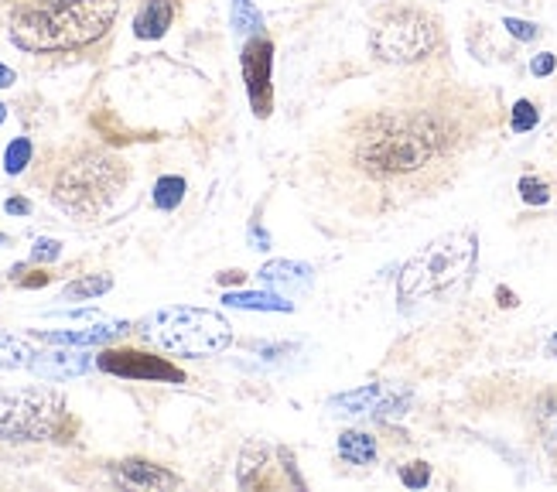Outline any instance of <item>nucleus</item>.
Listing matches in <instances>:
<instances>
[{
    "label": "nucleus",
    "instance_id": "72a5a7b5",
    "mask_svg": "<svg viewBox=\"0 0 557 492\" xmlns=\"http://www.w3.org/2000/svg\"><path fill=\"white\" fill-rule=\"evenodd\" d=\"M17 82V76L7 69V65H0V90H7V86H14Z\"/></svg>",
    "mask_w": 557,
    "mask_h": 492
},
{
    "label": "nucleus",
    "instance_id": "f257e3e1",
    "mask_svg": "<svg viewBox=\"0 0 557 492\" xmlns=\"http://www.w3.org/2000/svg\"><path fill=\"white\" fill-rule=\"evenodd\" d=\"M493 123V96L462 82H418L349 120L345 157L387 192H431Z\"/></svg>",
    "mask_w": 557,
    "mask_h": 492
},
{
    "label": "nucleus",
    "instance_id": "f704fd0d",
    "mask_svg": "<svg viewBox=\"0 0 557 492\" xmlns=\"http://www.w3.org/2000/svg\"><path fill=\"white\" fill-rule=\"evenodd\" d=\"M496 298H499V305H503V308H513V305H516L513 291H506V288H499V291H496Z\"/></svg>",
    "mask_w": 557,
    "mask_h": 492
},
{
    "label": "nucleus",
    "instance_id": "9d476101",
    "mask_svg": "<svg viewBox=\"0 0 557 492\" xmlns=\"http://www.w3.org/2000/svg\"><path fill=\"white\" fill-rule=\"evenodd\" d=\"M117 478L124 482V486H134V489H175V486H182V478L168 472V468H161L155 461H144V459H127L117 465Z\"/></svg>",
    "mask_w": 557,
    "mask_h": 492
},
{
    "label": "nucleus",
    "instance_id": "473e14b6",
    "mask_svg": "<svg viewBox=\"0 0 557 492\" xmlns=\"http://www.w3.org/2000/svg\"><path fill=\"white\" fill-rule=\"evenodd\" d=\"M216 280L222 284V288H230V284H243V280H247V274H243V270H222Z\"/></svg>",
    "mask_w": 557,
    "mask_h": 492
},
{
    "label": "nucleus",
    "instance_id": "cd10ccee",
    "mask_svg": "<svg viewBox=\"0 0 557 492\" xmlns=\"http://www.w3.org/2000/svg\"><path fill=\"white\" fill-rule=\"evenodd\" d=\"M503 24H506V31H510L513 38H520V42H537V38H541V28L530 24V21H520V17H506Z\"/></svg>",
    "mask_w": 557,
    "mask_h": 492
},
{
    "label": "nucleus",
    "instance_id": "a878e982",
    "mask_svg": "<svg viewBox=\"0 0 557 492\" xmlns=\"http://www.w3.org/2000/svg\"><path fill=\"white\" fill-rule=\"evenodd\" d=\"M516 134H526V130H533L537 127V107L530 103V99H520L516 107H513V123H510Z\"/></svg>",
    "mask_w": 557,
    "mask_h": 492
},
{
    "label": "nucleus",
    "instance_id": "39448f33",
    "mask_svg": "<svg viewBox=\"0 0 557 492\" xmlns=\"http://www.w3.org/2000/svg\"><path fill=\"white\" fill-rule=\"evenodd\" d=\"M130 171L117 154L103 147H82L65 161L55 184H52V199L59 209L69 215H99L109 202L120 195Z\"/></svg>",
    "mask_w": 557,
    "mask_h": 492
},
{
    "label": "nucleus",
    "instance_id": "c9c22d12",
    "mask_svg": "<svg viewBox=\"0 0 557 492\" xmlns=\"http://www.w3.org/2000/svg\"><path fill=\"white\" fill-rule=\"evenodd\" d=\"M547 353H551V355H554V359H557V336L551 338V342H547Z\"/></svg>",
    "mask_w": 557,
    "mask_h": 492
},
{
    "label": "nucleus",
    "instance_id": "5701e85b",
    "mask_svg": "<svg viewBox=\"0 0 557 492\" xmlns=\"http://www.w3.org/2000/svg\"><path fill=\"white\" fill-rule=\"evenodd\" d=\"M232 28L236 31H257L260 28V14H257L253 0H232Z\"/></svg>",
    "mask_w": 557,
    "mask_h": 492
},
{
    "label": "nucleus",
    "instance_id": "f8f14e48",
    "mask_svg": "<svg viewBox=\"0 0 557 492\" xmlns=\"http://www.w3.org/2000/svg\"><path fill=\"white\" fill-rule=\"evenodd\" d=\"M124 332H130L127 322H107L96 325V328H65V332H38L42 342H52V345H103V342H113Z\"/></svg>",
    "mask_w": 557,
    "mask_h": 492
},
{
    "label": "nucleus",
    "instance_id": "393cba45",
    "mask_svg": "<svg viewBox=\"0 0 557 492\" xmlns=\"http://www.w3.org/2000/svg\"><path fill=\"white\" fill-rule=\"evenodd\" d=\"M401 482L407 489H424L431 482V465L428 461H411L401 468Z\"/></svg>",
    "mask_w": 557,
    "mask_h": 492
},
{
    "label": "nucleus",
    "instance_id": "0eeeda50",
    "mask_svg": "<svg viewBox=\"0 0 557 492\" xmlns=\"http://www.w3.org/2000/svg\"><path fill=\"white\" fill-rule=\"evenodd\" d=\"M65 397L52 386H21L0 393V441H65Z\"/></svg>",
    "mask_w": 557,
    "mask_h": 492
},
{
    "label": "nucleus",
    "instance_id": "4468645a",
    "mask_svg": "<svg viewBox=\"0 0 557 492\" xmlns=\"http://www.w3.org/2000/svg\"><path fill=\"white\" fill-rule=\"evenodd\" d=\"M260 280L263 284H270V288H278V291H284V294H295V291H305V288L311 284V267L308 263L274 260L260 270Z\"/></svg>",
    "mask_w": 557,
    "mask_h": 492
},
{
    "label": "nucleus",
    "instance_id": "412c9836",
    "mask_svg": "<svg viewBox=\"0 0 557 492\" xmlns=\"http://www.w3.org/2000/svg\"><path fill=\"white\" fill-rule=\"evenodd\" d=\"M376 400H380V386L370 383L363 386V390H353V393L332 397V407H345V414H363V411H373Z\"/></svg>",
    "mask_w": 557,
    "mask_h": 492
},
{
    "label": "nucleus",
    "instance_id": "f3484780",
    "mask_svg": "<svg viewBox=\"0 0 557 492\" xmlns=\"http://www.w3.org/2000/svg\"><path fill=\"white\" fill-rule=\"evenodd\" d=\"M222 301L230 308H243V311H295V305H291L284 294L243 291V294H226Z\"/></svg>",
    "mask_w": 557,
    "mask_h": 492
},
{
    "label": "nucleus",
    "instance_id": "a211bd4d",
    "mask_svg": "<svg viewBox=\"0 0 557 492\" xmlns=\"http://www.w3.org/2000/svg\"><path fill=\"white\" fill-rule=\"evenodd\" d=\"M32 359H34V349L24 338H17L0 328V369H24L32 366Z\"/></svg>",
    "mask_w": 557,
    "mask_h": 492
},
{
    "label": "nucleus",
    "instance_id": "aec40b11",
    "mask_svg": "<svg viewBox=\"0 0 557 492\" xmlns=\"http://www.w3.org/2000/svg\"><path fill=\"white\" fill-rule=\"evenodd\" d=\"M185 199V178H178V175H165V178H157L155 184V205L161 213H175L178 205Z\"/></svg>",
    "mask_w": 557,
    "mask_h": 492
},
{
    "label": "nucleus",
    "instance_id": "2eb2a0df",
    "mask_svg": "<svg viewBox=\"0 0 557 492\" xmlns=\"http://www.w3.org/2000/svg\"><path fill=\"white\" fill-rule=\"evenodd\" d=\"M533 424H537V438H541L543 451L557 461V390H547L533 403Z\"/></svg>",
    "mask_w": 557,
    "mask_h": 492
},
{
    "label": "nucleus",
    "instance_id": "b1692460",
    "mask_svg": "<svg viewBox=\"0 0 557 492\" xmlns=\"http://www.w3.org/2000/svg\"><path fill=\"white\" fill-rule=\"evenodd\" d=\"M520 199H524L526 205H543V202L551 199V188H547V182H541V178L526 175V178H520Z\"/></svg>",
    "mask_w": 557,
    "mask_h": 492
},
{
    "label": "nucleus",
    "instance_id": "7c9ffc66",
    "mask_svg": "<svg viewBox=\"0 0 557 492\" xmlns=\"http://www.w3.org/2000/svg\"><path fill=\"white\" fill-rule=\"evenodd\" d=\"M250 246H253V250H267V246H270V236H267L257 222L250 226Z\"/></svg>",
    "mask_w": 557,
    "mask_h": 492
},
{
    "label": "nucleus",
    "instance_id": "4c0bfd02",
    "mask_svg": "<svg viewBox=\"0 0 557 492\" xmlns=\"http://www.w3.org/2000/svg\"><path fill=\"white\" fill-rule=\"evenodd\" d=\"M4 243H7V236H4V232H0V246H4Z\"/></svg>",
    "mask_w": 557,
    "mask_h": 492
},
{
    "label": "nucleus",
    "instance_id": "6ab92c4d",
    "mask_svg": "<svg viewBox=\"0 0 557 492\" xmlns=\"http://www.w3.org/2000/svg\"><path fill=\"white\" fill-rule=\"evenodd\" d=\"M113 288V277L109 274H90V277H79L72 284H65L62 301H90V298H99Z\"/></svg>",
    "mask_w": 557,
    "mask_h": 492
},
{
    "label": "nucleus",
    "instance_id": "20e7f679",
    "mask_svg": "<svg viewBox=\"0 0 557 492\" xmlns=\"http://www.w3.org/2000/svg\"><path fill=\"white\" fill-rule=\"evenodd\" d=\"M445 48L441 17L420 4H383L373 11L370 52L387 65H418Z\"/></svg>",
    "mask_w": 557,
    "mask_h": 492
},
{
    "label": "nucleus",
    "instance_id": "7ed1b4c3",
    "mask_svg": "<svg viewBox=\"0 0 557 492\" xmlns=\"http://www.w3.org/2000/svg\"><path fill=\"white\" fill-rule=\"evenodd\" d=\"M479 257V240L476 232H448L438 236L411 257L397 284V298L403 308H418L424 301H448L468 284Z\"/></svg>",
    "mask_w": 557,
    "mask_h": 492
},
{
    "label": "nucleus",
    "instance_id": "c756f323",
    "mask_svg": "<svg viewBox=\"0 0 557 492\" xmlns=\"http://www.w3.org/2000/svg\"><path fill=\"white\" fill-rule=\"evenodd\" d=\"M21 288H45L48 280H52V274H45V270H34L32 277H14Z\"/></svg>",
    "mask_w": 557,
    "mask_h": 492
},
{
    "label": "nucleus",
    "instance_id": "bb28decb",
    "mask_svg": "<svg viewBox=\"0 0 557 492\" xmlns=\"http://www.w3.org/2000/svg\"><path fill=\"white\" fill-rule=\"evenodd\" d=\"M62 257V243L59 240H38V243L32 246V260L34 263H52Z\"/></svg>",
    "mask_w": 557,
    "mask_h": 492
},
{
    "label": "nucleus",
    "instance_id": "1a4fd4ad",
    "mask_svg": "<svg viewBox=\"0 0 557 492\" xmlns=\"http://www.w3.org/2000/svg\"><path fill=\"white\" fill-rule=\"evenodd\" d=\"M240 69H243V82H247V96L253 113L267 120L274 113V86H270V72H274V42L267 34H253L243 55H240Z\"/></svg>",
    "mask_w": 557,
    "mask_h": 492
},
{
    "label": "nucleus",
    "instance_id": "2f4dec72",
    "mask_svg": "<svg viewBox=\"0 0 557 492\" xmlns=\"http://www.w3.org/2000/svg\"><path fill=\"white\" fill-rule=\"evenodd\" d=\"M4 209H7L11 215H28L32 213V202L28 199H7L4 202Z\"/></svg>",
    "mask_w": 557,
    "mask_h": 492
},
{
    "label": "nucleus",
    "instance_id": "423d86ee",
    "mask_svg": "<svg viewBox=\"0 0 557 492\" xmlns=\"http://www.w3.org/2000/svg\"><path fill=\"white\" fill-rule=\"evenodd\" d=\"M137 336L144 342L157 345V349H165V353L205 359V355H219L222 349H230L232 328L219 311L192 305H171L155 311V315H147L137 325Z\"/></svg>",
    "mask_w": 557,
    "mask_h": 492
},
{
    "label": "nucleus",
    "instance_id": "6e6552de",
    "mask_svg": "<svg viewBox=\"0 0 557 492\" xmlns=\"http://www.w3.org/2000/svg\"><path fill=\"white\" fill-rule=\"evenodd\" d=\"M96 366L120 376V380H144V383H185V373L168 363L165 355L144 353V349H103L96 355Z\"/></svg>",
    "mask_w": 557,
    "mask_h": 492
},
{
    "label": "nucleus",
    "instance_id": "4be33fe9",
    "mask_svg": "<svg viewBox=\"0 0 557 492\" xmlns=\"http://www.w3.org/2000/svg\"><path fill=\"white\" fill-rule=\"evenodd\" d=\"M32 140L28 137H17L11 147H7V154H4V171L7 175H21V171L28 168V161H32Z\"/></svg>",
    "mask_w": 557,
    "mask_h": 492
},
{
    "label": "nucleus",
    "instance_id": "dca6fc26",
    "mask_svg": "<svg viewBox=\"0 0 557 492\" xmlns=\"http://www.w3.org/2000/svg\"><path fill=\"white\" fill-rule=\"evenodd\" d=\"M339 455L353 465H373L376 461V441H373V434H363V430H342Z\"/></svg>",
    "mask_w": 557,
    "mask_h": 492
},
{
    "label": "nucleus",
    "instance_id": "e433bc0d",
    "mask_svg": "<svg viewBox=\"0 0 557 492\" xmlns=\"http://www.w3.org/2000/svg\"><path fill=\"white\" fill-rule=\"evenodd\" d=\"M4 117H7V113H4V103H0V123H4Z\"/></svg>",
    "mask_w": 557,
    "mask_h": 492
},
{
    "label": "nucleus",
    "instance_id": "c85d7f7f",
    "mask_svg": "<svg viewBox=\"0 0 557 492\" xmlns=\"http://www.w3.org/2000/svg\"><path fill=\"white\" fill-rule=\"evenodd\" d=\"M554 65H557L554 55H551V52H543V55H537V59L530 62V72H533V76H551V72H554Z\"/></svg>",
    "mask_w": 557,
    "mask_h": 492
},
{
    "label": "nucleus",
    "instance_id": "9b49d317",
    "mask_svg": "<svg viewBox=\"0 0 557 492\" xmlns=\"http://www.w3.org/2000/svg\"><path fill=\"white\" fill-rule=\"evenodd\" d=\"M93 366L90 353H69V349H55V353H34L32 369L45 380H69V376H82Z\"/></svg>",
    "mask_w": 557,
    "mask_h": 492
},
{
    "label": "nucleus",
    "instance_id": "ddd939ff",
    "mask_svg": "<svg viewBox=\"0 0 557 492\" xmlns=\"http://www.w3.org/2000/svg\"><path fill=\"white\" fill-rule=\"evenodd\" d=\"M175 14H178L175 0H147L137 11V17H134V34H137L140 42L165 38L168 28L175 24Z\"/></svg>",
    "mask_w": 557,
    "mask_h": 492
},
{
    "label": "nucleus",
    "instance_id": "f03ea898",
    "mask_svg": "<svg viewBox=\"0 0 557 492\" xmlns=\"http://www.w3.org/2000/svg\"><path fill=\"white\" fill-rule=\"evenodd\" d=\"M120 14V0H42L17 11L11 42L24 52H72L103 38Z\"/></svg>",
    "mask_w": 557,
    "mask_h": 492
}]
</instances>
